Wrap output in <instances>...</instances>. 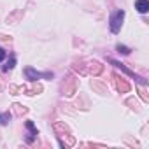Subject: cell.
Instances as JSON below:
<instances>
[{"instance_id": "cell-1", "label": "cell", "mask_w": 149, "mask_h": 149, "mask_svg": "<svg viewBox=\"0 0 149 149\" xmlns=\"http://www.w3.org/2000/svg\"><path fill=\"white\" fill-rule=\"evenodd\" d=\"M123 19H125V11L123 9H118V11H114L111 14V18H109V28H111L112 33H119V30L123 26Z\"/></svg>"}, {"instance_id": "cell-2", "label": "cell", "mask_w": 149, "mask_h": 149, "mask_svg": "<svg viewBox=\"0 0 149 149\" xmlns=\"http://www.w3.org/2000/svg\"><path fill=\"white\" fill-rule=\"evenodd\" d=\"M25 76L28 81H39V79H53V72H37L32 67L25 68Z\"/></svg>"}, {"instance_id": "cell-3", "label": "cell", "mask_w": 149, "mask_h": 149, "mask_svg": "<svg viewBox=\"0 0 149 149\" xmlns=\"http://www.w3.org/2000/svg\"><path fill=\"white\" fill-rule=\"evenodd\" d=\"M26 130H28V135H26V142L30 144V142H33L35 139H37V135H39V132H37V128H35V125L32 123V121H26Z\"/></svg>"}, {"instance_id": "cell-4", "label": "cell", "mask_w": 149, "mask_h": 149, "mask_svg": "<svg viewBox=\"0 0 149 149\" xmlns=\"http://www.w3.org/2000/svg\"><path fill=\"white\" fill-rule=\"evenodd\" d=\"M135 9L140 14H146L149 11V2H147V0H135Z\"/></svg>"}, {"instance_id": "cell-5", "label": "cell", "mask_w": 149, "mask_h": 149, "mask_svg": "<svg viewBox=\"0 0 149 149\" xmlns=\"http://www.w3.org/2000/svg\"><path fill=\"white\" fill-rule=\"evenodd\" d=\"M111 63H114V65H116L118 68H121V70H125L126 74H130V76H132V77H135V79H137V81H140L142 84H146V81H144L142 77H139V76H135V74H133V72H130V70H128V68H126V67H125L123 63H119V61H114V60H111Z\"/></svg>"}, {"instance_id": "cell-6", "label": "cell", "mask_w": 149, "mask_h": 149, "mask_svg": "<svg viewBox=\"0 0 149 149\" xmlns=\"http://www.w3.org/2000/svg\"><path fill=\"white\" fill-rule=\"evenodd\" d=\"M14 65H16V56H14V54H11V60H9V61H7V63L2 67V70H4V72H7V70H13V68H14Z\"/></svg>"}, {"instance_id": "cell-7", "label": "cell", "mask_w": 149, "mask_h": 149, "mask_svg": "<svg viewBox=\"0 0 149 149\" xmlns=\"http://www.w3.org/2000/svg\"><path fill=\"white\" fill-rule=\"evenodd\" d=\"M11 114L9 112H2V114H0V125H9L11 123Z\"/></svg>"}, {"instance_id": "cell-8", "label": "cell", "mask_w": 149, "mask_h": 149, "mask_svg": "<svg viewBox=\"0 0 149 149\" xmlns=\"http://www.w3.org/2000/svg\"><path fill=\"white\" fill-rule=\"evenodd\" d=\"M116 49H118V53H123V54H130V49H128L126 46H121V44H118V46H116Z\"/></svg>"}, {"instance_id": "cell-9", "label": "cell", "mask_w": 149, "mask_h": 149, "mask_svg": "<svg viewBox=\"0 0 149 149\" xmlns=\"http://www.w3.org/2000/svg\"><path fill=\"white\" fill-rule=\"evenodd\" d=\"M6 56H7V53H6V49H4V47H0V63H2V61L6 60Z\"/></svg>"}]
</instances>
